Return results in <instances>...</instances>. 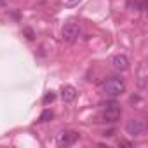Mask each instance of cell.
<instances>
[{
	"label": "cell",
	"mask_w": 148,
	"mask_h": 148,
	"mask_svg": "<svg viewBox=\"0 0 148 148\" xmlns=\"http://www.w3.org/2000/svg\"><path fill=\"white\" fill-rule=\"evenodd\" d=\"M101 92L110 98H117L125 92V82L120 77H110L101 84Z\"/></svg>",
	"instance_id": "6da1fadb"
},
{
	"label": "cell",
	"mask_w": 148,
	"mask_h": 148,
	"mask_svg": "<svg viewBox=\"0 0 148 148\" xmlns=\"http://www.w3.org/2000/svg\"><path fill=\"white\" fill-rule=\"evenodd\" d=\"M82 35V28H80V25H77V23H73V21H70V23H66L64 26H63V30H61V38L64 40V42H75V40H79V37Z\"/></svg>",
	"instance_id": "7a4b0ae2"
},
{
	"label": "cell",
	"mask_w": 148,
	"mask_h": 148,
	"mask_svg": "<svg viewBox=\"0 0 148 148\" xmlns=\"http://www.w3.org/2000/svg\"><path fill=\"white\" fill-rule=\"evenodd\" d=\"M120 113H122L120 105H119L117 101H112V103H106V105L103 106L101 119H103V122H117V120L120 119Z\"/></svg>",
	"instance_id": "3957f363"
},
{
	"label": "cell",
	"mask_w": 148,
	"mask_h": 148,
	"mask_svg": "<svg viewBox=\"0 0 148 148\" xmlns=\"http://www.w3.org/2000/svg\"><path fill=\"white\" fill-rule=\"evenodd\" d=\"M125 132L129 134V136H143V132H145V124L139 120V119H129L127 122H125Z\"/></svg>",
	"instance_id": "277c9868"
},
{
	"label": "cell",
	"mask_w": 148,
	"mask_h": 148,
	"mask_svg": "<svg viewBox=\"0 0 148 148\" xmlns=\"http://www.w3.org/2000/svg\"><path fill=\"white\" fill-rule=\"evenodd\" d=\"M136 84L141 91L146 89L148 86V68H146V63H141L139 68H138V73H136Z\"/></svg>",
	"instance_id": "5b68a950"
},
{
	"label": "cell",
	"mask_w": 148,
	"mask_h": 148,
	"mask_svg": "<svg viewBox=\"0 0 148 148\" xmlns=\"http://www.w3.org/2000/svg\"><path fill=\"white\" fill-rule=\"evenodd\" d=\"M77 139H79V132H75V131H63L58 136V145L59 146H70Z\"/></svg>",
	"instance_id": "8992f818"
},
{
	"label": "cell",
	"mask_w": 148,
	"mask_h": 148,
	"mask_svg": "<svg viewBox=\"0 0 148 148\" xmlns=\"http://www.w3.org/2000/svg\"><path fill=\"white\" fill-rule=\"evenodd\" d=\"M61 98H63V101L71 103L73 99L77 98V89L73 86H63L61 87Z\"/></svg>",
	"instance_id": "52a82bcc"
},
{
	"label": "cell",
	"mask_w": 148,
	"mask_h": 148,
	"mask_svg": "<svg viewBox=\"0 0 148 148\" xmlns=\"http://www.w3.org/2000/svg\"><path fill=\"white\" fill-rule=\"evenodd\" d=\"M112 64H113L117 70H127V68H129V59H127L125 54H117V56H113Z\"/></svg>",
	"instance_id": "ba28073f"
},
{
	"label": "cell",
	"mask_w": 148,
	"mask_h": 148,
	"mask_svg": "<svg viewBox=\"0 0 148 148\" xmlns=\"http://www.w3.org/2000/svg\"><path fill=\"white\" fill-rule=\"evenodd\" d=\"M52 117H54V115H52V112H51V110H45V112L38 117V122H49Z\"/></svg>",
	"instance_id": "9c48e42d"
},
{
	"label": "cell",
	"mask_w": 148,
	"mask_h": 148,
	"mask_svg": "<svg viewBox=\"0 0 148 148\" xmlns=\"http://www.w3.org/2000/svg\"><path fill=\"white\" fill-rule=\"evenodd\" d=\"M54 98H56V94L51 91V92H47L45 96H44V105H49V103H52L54 101Z\"/></svg>",
	"instance_id": "30bf717a"
},
{
	"label": "cell",
	"mask_w": 148,
	"mask_h": 148,
	"mask_svg": "<svg viewBox=\"0 0 148 148\" xmlns=\"http://www.w3.org/2000/svg\"><path fill=\"white\" fill-rule=\"evenodd\" d=\"M119 145H120V146H127V148H131V146H132V143H129V141H120Z\"/></svg>",
	"instance_id": "8fae6325"
}]
</instances>
